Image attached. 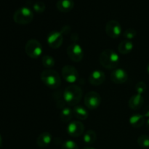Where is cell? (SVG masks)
<instances>
[{
  "label": "cell",
  "instance_id": "4dcf8cb0",
  "mask_svg": "<svg viewBox=\"0 0 149 149\" xmlns=\"http://www.w3.org/2000/svg\"><path fill=\"white\" fill-rule=\"evenodd\" d=\"M82 149H95V148H93V147H90V146H87V147H84V148Z\"/></svg>",
  "mask_w": 149,
  "mask_h": 149
},
{
  "label": "cell",
  "instance_id": "d4e9b609",
  "mask_svg": "<svg viewBox=\"0 0 149 149\" xmlns=\"http://www.w3.org/2000/svg\"><path fill=\"white\" fill-rule=\"evenodd\" d=\"M33 9L36 13H42L45 12V9H46V5L43 1H36L33 4Z\"/></svg>",
  "mask_w": 149,
  "mask_h": 149
},
{
  "label": "cell",
  "instance_id": "603a6c76",
  "mask_svg": "<svg viewBox=\"0 0 149 149\" xmlns=\"http://www.w3.org/2000/svg\"><path fill=\"white\" fill-rule=\"evenodd\" d=\"M138 146L143 148H149V136L147 135H142L138 137L137 140Z\"/></svg>",
  "mask_w": 149,
  "mask_h": 149
},
{
  "label": "cell",
  "instance_id": "8fae6325",
  "mask_svg": "<svg viewBox=\"0 0 149 149\" xmlns=\"http://www.w3.org/2000/svg\"><path fill=\"white\" fill-rule=\"evenodd\" d=\"M63 42V36L61 32L54 31L50 32L47 36V44L49 47L52 49H58L62 45Z\"/></svg>",
  "mask_w": 149,
  "mask_h": 149
},
{
  "label": "cell",
  "instance_id": "5bb4252c",
  "mask_svg": "<svg viewBox=\"0 0 149 149\" xmlns=\"http://www.w3.org/2000/svg\"><path fill=\"white\" fill-rule=\"evenodd\" d=\"M143 103L144 98L142 95L135 94L129 99L128 106L132 110H138L142 107Z\"/></svg>",
  "mask_w": 149,
  "mask_h": 149
},
{
  "label": "cell",
  "instance_id": "9a60e30c",
  "mask_svg": "<svg viewBox=\"0 0 149 149\" xmlns=\"http://www.w3.org/2000/svg\"><path fill=\"white\" fill-rule=\"evenodd\" d=\"M52 139V136L49 132H42V134H40V135L38 136L37 139H36V144H37L39 147H41V148H45V147L48 146L51 143Z\"/></svg>",
  "mask_w": 149,
  "mask_h": 149
},
{
  "label": "cell",
  "instance_id": "83f0119b",
  "mask_svg": "<svg viewBox=\"0 0 149 149\" xmlns=\"http://www.w3.org/2000/svg\"><path fill=\"white\" fill-rule=\"evenodd\" d=\"M143 116H144V117H147V118H149V106H146L145 109H144L143 111Z\"/></svg>",
  "mask_w": 149,
  "mask_h": 149
},
{
  "label": "cell",
  "instance_id": "44dd1931",
  "mask_svg": "<svg viewBox=\"0 0 149 149\" xmlns=\"http://www.w3.org/2000/svg\"><path fill=\"white\" fill-rule=\"evenodd\" d=\"M96 139H97V134L93 130H87L84 134V137H83L84 142L86 144H88V145H91V144L94 143L96 141Z\"/></svg>",
  "mask_w": 149,
  "mask_h": 149
},
{
  "label": "cell",
  "instance_id": "7c38bea8",
  "mask_svg": "<svg viewBox=\"0 0 149 149\" xmlns=\"http://www.w3.org/2000/svg\"><path fill=\"white\" fill-rule=\"evenodd\" d=\"M127 79L128 73L124 68H116L111 74V80L115 84H124Z\"/></svg>",
  "mask_w": 149,
  "mask_h": 149
},
{
  "label": "cell",
  "instance_id": "ba28073f",
  "mask_svg": "<svg viewBox=\"0 0 149 149\" xmlns=\"http://www.w3.org/2000/svg\"><path fill=\"white\" fill-rule=\"evenodd\" d=\"M62 77L67 82L74 84L76 81H78L79 72L77 68L72 65H64L62 68Z\"/></svg>",
  "mask_w": 149,
  "mask_h": 149
},
{
  "label": "cell",
  "instance_id": "6da1fadb",
  "mask_svg": "<svg viewBox=\"0 0 149 149\" xmlns=\"http://www.w3.org/2000/svg\"><path fill=\"white\" fill-rule=\"evenodd\" d=\"M100 63L106 69H114L120 63L119 55L111 49H106L100 53L99 57Z\"/></svg>",
  "mask_w": 149,
  "mask_h": 149
},
{
  "label": "cell",
  "instance_id": "ffe728a7",
  "mask_svg": "<svg viewBox=\"0 0 149 149\" xmlns=\"http://www.w3.org/2000/svg\"><path fill=\"white\" fill-rule=\"evenodd\" d=\"M73 116H74L73 109L68 107L63 108L60 113V119H61V122H64V123L69 122L72 119Z\"/></svg>",
  "mask_w": 149,
  "mask_h": 149
},
{
  "label": "cell",
  "instance_id": "e0dca14e",
  "mask_svg": "<svg viewBox=\"0 0 149 149\" xmlns=\"http://www.w3.org/2000/svg\"><path fill=\"white\" fill-rule=\"evenodd\" d=\"M73 113L77 119L79 120H85L88 117V111L82 106L77 105L73 109Z\"/></svg>",
  "mask_w": 149,
  "mask_h": 149
},
{
  "label": "cell",
  "instance_id": "8992f818",
  "mask_svg": "<svg viewBox=\"0 0 149 149\" xmlns=\"http://www.w3.org/2000/svg\"><path fill=\"white\" fill-rule=\"evenodd\" d=\"M84 104L90 110H95L100 106L101 103V97L97 92L90 91L84 96Z\"/></svg>",
  "mask_w": 149,
  "mask_h": 149
},
{
  "label": "cell",
  "instance_id": "f546056e",
  "mask_svg": "<svg viewBox=\"0 0 149 149\" xmlns=\"http://www.w3.org/2000/svg\"><path fill=\"white\" fill-rule=\"evenodd\" d=\"M146 127H147V129H148L149 130V119H148V121L146 122Z\"/></svg>",
  "mask_w": 149,
  "mask_h": 149
},
{
  "label": "cell",
  "instance_id": "ac0fdd59",
  "mask_svg": "<svg viewBox=\"0 0 149 149\" xmlns=\"http://www.w3.org/2000/svg\"><path fill=\"white\" fill-rule=\"evenodd\" d=\"M134 45L130 40H124L119 43L118 46V51L122 55H127L132 52Z\"/></svg>",
  "mask_w": 149,
  "mask_h": 149
},
{
  "label": "cell",
  "instance_id": "4316f807",
  "mask_svg": "<svg viewBox=\"0 0 149 149\" xmlns=\"http://www.w3.org/2000/svg\"><path fill=\"white\" fill-rule=\"evenodd\" d=\"M62 149H79L78 146L76 143L74 141H71V140H68L63 142L61 146Z\"/></svg>",
  "mask_w": 149,
  "mask_h": 149
},
{
  "label": "cell",
  "instance_id": "d6986e66",
  "mask_svg": "<svg viewBox=\"0 0 149 149\" xmlns=\"http://www.w3.org/2000/svg\"><path fill=\"white\" fill-rule=\"evenodd\" d=\"M130 124L134 128H141L145 124V117L142 114H133L130 118Z\"/></svg>",
  "mask_w": 149,
  "mask_h": 149
},
{
  "label": "cell",
  "instance_id": "cb8c5ba5",
  "mask_svg": "<svg viewBox=\"0 0 149 149\" xmlns=\"http://www.w3.org/2000/svg\"><path fill=\"white\" fill-rule=\"evenodd\" d=\"M137 35V31L135 29H132V28H129L127 30H125V31L124 32L123 36L127 39V40H131V39H133Z\"/></svg>",
  "mask_w": 149,
  "mask_h": 149
},
{
  "label": "cell",
  "instance_id": "9c48e42d",
  "mask_svg": "<svg viewBox=\"0 0 149 149\" xmlns=\"http://www.w3.org/2000/svg\"><path fill=\"white\" fill-rule=\"evenodd\" d=\"M122 26L120 23L115 20H111L106 23V34L112 39H116L122 34Z\"/></svg>",
  "mask_w": 149,
  "mask_h": 149
},
{
  "label": "cell",
  "instance_id": "277c9868",
  "mask_svg": "<svg viewBox=\"0 0 149 149\" xmlns=\"http://www.w3.org/2000/svg\"><path fill=\"white\" fill-rule=\"evenodd\" d=\"M13 20L17 24H29L33 20V13L29 7H22L14 13Z\"/></svg>",
  "mask_w": 149,
  "mask_h": 149
},
{
  "label": "cell",
  "instance_id": "484cf974",
  "mask_svg": "<svg viewBox=\"0 0 149 149\" xmlns=\"http://www.w3.org/2000/svg\"><path fill=\"white\" fill-rule=\"evenodd\" d=\"M146 84L143 81H138V82L135 84V91H136L137 94L143 95L146 91Z\"/></svg>",
  "mask_w": 149,
  "mask_h": 149
},
{
  "label": "cell",
  "instance_id": "5b68a950",
  "mask_svg": "<svg viewBox=\"0 0 149 149\" xmlns=\"http://www.w3.org/2000/svg\"><path fill=\"white\" fill-rule=\"evenodd\" d=\"M42 46L40 42L34 39H29L25 46L26 53L29 58L37 59L42 54Z\"/></svg>",
  "mask_w": 149,
  "mask_h": 149
},
{
  "label": "cell",
  "instance_id": "7402d4cb",
  "mask_svg": "<svg viewBox=\"0 0 149 149\" xmlns=\"http://www.w3.org/2000/svg\"><path fill=\"white\" fill-rule=\"evenodd\" d=\"M42 63L47 69H52V68H53L55 65V61L53 57L50 55H45L42 58Z\"/></svg>",
  "mask_w": 149,
  "mask_h": 149
},
{
  "label": "cell",
  "instance_id": "30bf717a",
  "mask_svg": "<svg viewBox=\"0 0 149 149\" xmlns=\"http://www.w3.org/2000/svg\"><path fill=\"white\" fill-rule=\"evenodd\" d=\"M84 125L80 121H72L70 122L67 127V132L68 135L74 138L79 137L84 133Z\"/></svg>",
  "mask_w": 149,
  "mask_h": 149
},
{
  "label": "cell",
  "instance_id": "f1b7e54d",
  "mask_svg": "<svg viewBox=\"0 0 149 149\" xmlns=\"http://www.w3.org/2000/svg\"><path fill=\"white\" fill-rule=\"evenodd\" d=\"M1 146H2V138L0 135V147H1Z\"/></svg>",
  "mask_w": 149,
  "mask_h": 149
},
{
  "label": "cell",
  "instance_id": "4fadbf2b",
  "mask_svg": "<svg viewBox=\"0 0 149 149\" xmlns=\"http://www.w3.org/2000/svg\"><path fill=\"white\" fill-rule=\"evenodd\" d=\"M89 82L94 86H98L103 84L106 80L105 73L101 70H95L89 76Z\"/></svg>",
  "mask_w": 149,
  "mask_h": 149
},
{
  "label": "cell",
  "instance_id": "1f68e13d",
  "mask_svg": "<svg viewBox=\"0 0 149 149\" xmlns=\"http://www.w3.org/2000/svg\"><path fill=\"white\" fill-rule=\"evenodd\" d=\"M147 72H148V74H149V63H148V65H147Z\"/></svg>",
  "mask_w": 149,
  "mask_h": 149
},
{
  "label": "cell",
  "instance_id": "52a82bcc",
  "mask_svg": "<svg viewBox=\"0 0 149 149\" xmlns=\"http://www.w3.org/2000/svg\"><path fill=\"white\" fill-rule=\"evenodd\" d=\"M67 55L68 58L72 61L79 63L82 61L84 57V52L79 45L77 43H73L67 47Z\"/></svg>",
  "mask_w": 149,
  "mask_h": 149
},
{
  "label": "cell",
  "instance_id": "2e32d148",
  "mask_svg": "<svg viewBox=\"0 0 149 149\" xmlns=\"http://www.w3.org/2000/svg\"><path fill=\"white\" fill-rule=\"evenodd\" d=\"M56 7L61 13H68L74 8V1L73 0H58Z\"/></svg>",
  "mask_w": 149,
  "mask_h": 149
},
{
  "label": "cell",
  "instance_id": "3957f363",
  "mask_svg": "<svg viewBox=\"0 0 149 149\" xmlns=\"http://www.w3.org/2000/svg\"><path fill=\"white\" fill-rule=\"evenodd\" d=\"M40 79L46 87L50 89H57L61 86V79L59 74L52 69H45L41 73Z\"/></svg>",
  "mask_w": 149,
  "mask_h": 149
},
{
  "label": "cell",
  "instance_id": "7a4b0ae2",
  "mask_svg": "<svg viewBox=\"0 0 149 149\" xmlns=\"http://www.w3.org/2000/svg\"><path fill=\"white\" fill-rule=\"evenodd\" d=\"M82 97V90L76 84L68 86L63 92V100L67 105L75 106L81 101Z\"/></svg>",
  "mask_w": 149,
  "mask_h": 149
}]
</instances>
